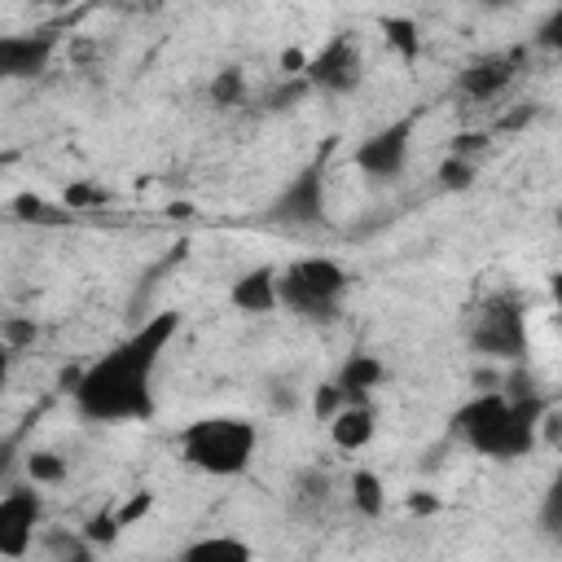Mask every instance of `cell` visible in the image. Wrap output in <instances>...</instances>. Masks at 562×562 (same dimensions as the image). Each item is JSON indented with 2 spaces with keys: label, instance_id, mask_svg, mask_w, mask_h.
<instances>
[{
  "label": "cell",
  "instance_id": "cell-29",
  "mask_svg": "<svg viewBox=\"0 0 562 562\" xmlns=\"http://www.w3.org/2000/svg\"><path fill=\"white\" fill-rule=\"evenodd\" d=\"M149 509H154V492H132L114 514H119V522H123V527H132V522H140Z\"/></svg>",
  "mask_w": 562,
  "mask_h": 562
},
{
  "label": "cell",
  "instance_id": "cell-31",
  "mask_svg": "<svg viewBox=\"0 0 562 562\" xmlns=\"http://www.w3.org/2000/svg\"><path fill=\"white\" fill-rule=\"evenodd\" d=\"M483 145H487V136H483V132H461V136L452 140V154H457V158H470V154H479Z\"/></svg>",
  "mask_w": 562,
  "mask_h": 562
},
{
  "label": "cell",
  "instance_id": "cell-4",
  "mask_svg": "<svg viewBox=\"0 0 562 562\" xmlns=\"http://www.w3.org/2000/svg\"><path fill=\"white\" fill-rule=\"evenodd\" d=\"M470 347L483 360H522V351H527V321H522L518 299H509V294L487 299L479 321H474V329H470Z\"/></svg>",
  "mask_w": 562,
  "mask_h": 562
},
{
  "label": "cell",
  "instance_id": "cell-36",
  "mask_svg": "<svg viewBox=\"0 0 562 562\" xmlns=\"http://www.w3.org/2000/svg\"><path fill=\"white\" fill-rule=\"evenodd\" d=\"M527 119H531V105H522V110H514V114L505 119V127H522Z\"/></svg>",
  "mask_w": 562,
  "mask_h": 562
},
{
  "label": "cell",
  "instance_id": "cell-25",
  "mask_svg": "<svg viewBox=\"0 0 562 562\" xmlns=\"http://www.w3.org/2000/svg\"><path fill=\"white\" fill-rule=\"evenodd\" d=\"M61 202L79 215V211H88V206H105V202H110V193H105V189H97V184H88V180H75V184H66Z\"/></svg>",
  "mask_w": 562,
  "mask_h": 562
},
{
  "label": "cell",
  "instance_id": "cell-7",
  "mask_svg": "<svg viewBox=\"0 0 562 562\" xmlns=\"http://www.w3.org/2000/svg\"><path fill=\"white\" fill-rule=\"evenodd\" d=\"M303 79L312 88H321V92H334V97L356 92L360 88V48L347 35H334L316 57H307Z\"/></svg>",
  "mask_w": 562,
  "mask_h": 562
},
{
  "label": "cell",
  "instance_id": "cell-18",
  "mask_svg": "<svg viewBox=\"0 0 562 562\" xmlns=\"http://www.w3.org/2000/svg\"><path fill=\"white\" fill-rule=\"evenodd\" d=\"M22 470H26V479H31L35 487H53V483L66 479V457H57L53 448H31V452L22 457Z\"/></svg>",
  "mask_w": 562,
  "mask_h": 562
},
{
  "label": "cell",
  "instance_id": "cell-33",
  "mask_svg": "<svg viewBox=\"0 0 562 562\" xmlns=\"http://www.w3.org/2000/svg\"><path fill=\"white\" fill-rule=\"evenodd\" d=\"M13 457H18V439H0V483H4V487H9L13 465H18Z\"/></svg>",
  "mask_w": 562,
  "mask_h": 562
},
{
  "label": "cell",
  "instance_id": "cell-8",
  "mask_svg": "<svg viewBox=\"0 0 562 562\" xmlns=\"http://www.w3.org/2000/svg\"><path fill=\"white\" fill-rule=\"evenodd\" d=\"M40 527V492L26 483H9L0 496V558H22Z\"/></svg>",
  "mask_w": 562,
  "mask_h": 562
},
{
  "label": "cell",
  "instance_id": "cell-37",
  "mask_svg": "<svg viewBox=\"0 0 562 562\" xmlns=\"http://www.w3.org/2000/svg\"><path fill=\"white\" fill-rule=\"evenodd\" d=\"M290 404H294V395H290L285 386H277V391H272V408H290Z\"/></svg>",
  "mask_w": 562,
  "mask_h": 562
},
{
  "label": "cell",
  "instance_id": "cell-23",
  "mask_svg": "<svg viewBox=\"0 0 562 562\" xmlns=\"http://www.w3.org/2000/svg\"><path fill=\"white\" fill-rule=\"evenodd\" d=\"M35 338H40V325H35L31 316H0V342H4L9 351L31 347Z\"/></svg>",
  "mask_w": 562,
  "mask_h": 562
},
{
  "label": "cell",
  "instance_id": "cell-11",
  "mask_svg": "<svg viewBox=\"0 0 562 562\" xmlns=\"http://www.w3.org/2000/svg\"><path fill=\"white\" fill-rule=\"evenodd\" d=\"M228 303H233L237 312H246V316H268V312H277V268H268V263L246 268V272L233 281Z\"/></svg>",
  "mask_w": 562,
  "mask_h": 562
},
{
  "label": "cell",
  "instance_id": "cell-34",
  "mask_svg": "<svg viewBox=\"0 0 562 562\" xmlns=\"http://www.w3.org/2000/svg\"><path fill=\"white\" fill-rule=\"evenodd\" d=\"M303 66H307L303 48H285V53H281V75H285V79H290V75H303Z\"/></svg>",
  "mask_w": 562,
  "mask_h": 562
},
{
  "label": "cell",
  "instance_id": "cell-38",
  "mask_svg": "<svg viewBox=\"0 0 562 562\" xmlns=\"http://www.w3.org/2000/svg\"><path fill=\"white\" fill-rule=\"evenodd\" d=\"M167 215H171V220H176V215H180V220H189V215H193V206H189V202H171V206H167Z\"/></svg>",
  "mask_w": 562,
  "mask_h": 562
},
{
  "label": "cell",
  "instance_id": "cell-14",
  "mask_svg": "<svg viewBox=\"0 0 562 562\" xmlns=\"http://www.w3.org/2000/svg\"><path fill=\"white\" fill-rule=\"evenodd\" d=\"M277 307H285V312H294V316H303V321H334V316H338V303L316 299L290 268L277 272Z\"/></svg>",
  "mask_w": 562,
  "mask_h": 562
},
{
  "label": "cell",
  "instance_id": "cell-22",
  "mask_svg": "<svg viewBox=\"0 0 562 562\" xmlns=\"http://www.w3.org/2000/svg\"><path fill=\"white\" fill-rule=\"evenodd\" d=\"M119 531H123V522H119V514H114V509H97V514L79 527V536H83L92 549H110V544L119 540Z\"/></svg>",
  "mask_w": 562,
  "mask_h": 562
},
{
  "label": "cell",
  "instance_id": "cell-35",
  "mask_svg": "<svg viewBox=\"0 0 562 562\" xmlns=\"http://www.w3.org/2000/svg\"><path fill=\"white\" fill-rule=\"evenodd\" d=\"M408 509H413V514H435V509H439V501H435V496H426V492H413V496H408Z\"/></svg>",
  "mask_w": 562,
  "mask_h": 562
},
{
  "label": "cell",
  "instance_id": "cell-6",
  "mask_svg": "<svg viewBox=\"0 0 562 562\" xmlns=\"http://www.w3.org/2000/svg\"><path fill=\"white\" fill-rule=\"evenodd\" d=\"M413 127H417V114H404V119L378 127L373 136H364V140L356 145V154H351L356 167H360L364 176H373V180H391V176H400L404 162H408Z\"/></svg>",
  "mask_w": 562,
  "mask_h": 562
},
{
  "label": "cell",
  "instance_id": "cell-3",
  "mask_svg": "<svg viewBox=\"0 0 562 562\" xmlns=\"http://www.w3.org/2000/svg\"><path fill=\"white\" fill-rule=\"evenodd\" d=\"M255 443H259V430L246 417H198L180 430V457L193 470L215 479L241 474L255 457Z\"/></svg>",
  "mask_w": 562,
  "mask_h": 562
},
{
  "label": "cell",
  "instance_id": "cell-28",
  "mask_svg": "<svg viewBox=\"0 0 562 562\" xmlns=\"http://www.w3.org/2000/svg\"><path fill=\"white\" fill-rule=\"evenodd\" d=\"M342 404H347V400H342V386H338V382H321V386H316V395H312V408H316V417H321V422H329Z\"/></svg>",
  "mask_w": 562,
  "mask_h": 562
},
{
  "label": "cell",
  "instance_id": "cell-9",
  "mask_svg": "<svg viewBox=\"0 0 562 562\" xmlns=\"http://www.w3.org/2000/svg\"><path fill=\"white\" fill-rule=\"evenodd\" d=\"M57 48L53 31H22L0 35V79H35Z\"/></svg>",
  "mask_w": 562,
  "mask_h": 562
},
{
  "label": "cell",
  "instance_id": "cell-30",
  "mask_svg": "<svg viewBox=\"0 0 562 562\" xmlns=\"http://www.w3.org/2000/svg\"><path fill=\"white\" fill-rule=\"evenodd\" d=\"M558 44H562V9H553L536 31V48H558Z\"/></svg>",
  "mask_w": 562,
  "mask_h": 562
},
{
  "label": "cell",
  "instance_id": "cell-16",
  "mask_svg": "<svg viewBox=\"0 0 562 562\" xmlns=\"http://www.w3.org/2000/svg\"><path fill=\"white\" fill-rule=\"evenodd\" d=\"M9 211H13L18 224H35V228H66V224H75V211L66 202L44 198V193H13Z\"/></svg>",
  "mask_w": 562,
  "mask_h": 562
},
{
  "label": "cell",
  "instance_id": "cell-21",
  "mask_svg": "<svg viewBox=\"0 0 562 562\" xmlns=\"http://www.w3.org/2000/svg\"><path fill=\"white\" fill-rule=\"evenodd\" d=\"M211 105H220V110H228V105H237L241 97H246V75L237 70V66H224V70H215L211 75Z\"/></svg>",
  "mask_w": 562,
  "mask_h": 562
},
{
  "label": "cell",
  "instance_id": "cell-19",
  "mask_svg": "<svg viewBox=\"0 0 562 562\" xmlns=\"http://www.w3.org/2000/svg\"><path fill=\"white\" fill-rule=\"evenodd\" d=\"M351 505L364 514V518H378L386 509V487L373 470H356L351 474Z\"/></svg>",
  "mask_w": 562,
  "mask_h": 562
},
{
  "label": "cell",
  "instance_id": "cell-17",
  "mask_svg": "<svg viewBox=\"0 0 562 562\" xmlns=\"http://www.w3.org/2000/svg\"><path fill=\"white\" fill-rule=\"evenodd\" d=\"M382 35H386V44H391L404 61H417V57H422V26H417L413 18H400V13L382 18Z\"/></svg>",
  "mask_w": 562,
  "mask_h": 562
},
{
  "label": "cell",
  "instance_id": "cell-27",
  "mask_svg": "<svg viewBox=\"0 0 562 562\" xmlns=\"http://www.w3.org/2000/svg\"><path fill=\"white\" fill-rule=\"evenodd\" d=\"M307 92H312V83H307L303 75H290V79L268 97V110H290V105H294L299 97H307Z\"/></svg>",
  "mask_w": 562,
  "mask_h": 562
},
{
  "label": "cell",
  "instance_id": "cell-13",
  "mask_svg": "<svg viewBox=\"0 0 562 562\" xmlns=\"http://www.w3.org/2000/svg\"><path fill=\"white\" fill-rule=\"evenodd\" d=\"M290 272H294V277H299L316 299H329V303H342V294H347V285H351L347 268H342V263H334V259H325V255L299 259V263H290Z\"/></svg>",
  "mask_w": 562,
  "mask_h": 562
},
{
  "label": "cell",
  "instance_id": "cell-39",
  "mask_svg": "<svg viewBox=\"0 0 562 562\" xmlns=\"http://www.w3.org/2000/svg\"><path fill=\"white\" fill-rule=\"evenodd\" d=\"M4 382H9V347L0 342V391H4Z\"/></svg>",
  "mask_w": 562,
  "mask_h": 562
},
{
  "label": "cell",
  "instance_id": "cell-26",
  "mask_svg": "<svg viewBox=\"0 0 562 562\" xmlns=\"http://www.w3.org/2000/svg\"><path fill=\"white\" fill-rule=\"evenodd\" d=\"M48 553H57V558H75V562H88V558H92V544H88L83 536H61V531H53V536H48Z\"/></svg>",
  "mask_w": 562,
  "mask_h": 562
},
{
  "label": "cell",
  "instance_id": "cell-5",
  "mask_svg": "<svg viewBox=\"0 0 562 562\" xmlns=\"http://www.w3.org/2000/svg\"><path fill=\"white\" fill-rule=\"evenodd\" d=\"M334 140H325V149L281 189V198L272 202V220L285 224V228H312L325 220V158H329Z\"/></svg>",
  "mask_w": 562,
  "mask_h": 562
},
{
  "label": "cell",
  "instance_id": "cell-32",
  "mask_svg": "<svg viewBox=\"0 0 562 562\" xmlns=\"http://www.w3.org/2000/svg\"><path fill=\"white\" fill-rule=\"evenodd\" d=\"M558 514H562V487L553 483V487H549V496H544V527H549V531H558V527H562V518H558Z\"/></svg>",
  "mask_w": 562,
  "mask_h": 562
},
{
  "label": "cell",
  "instance_id": "cell-20",
  "mask_svg": "<svg viewBox=\"0 0 562 562\" xmlns=\"http://www.w3.org/2000/svg\"><path fill=\"white\" fill-rule=\"evenodd\" d=\"M206 558H233V562H241V558H250V544L246 540H233V536H206V540H193L184 549V562H206Z\"/></svg>",
  "mask_w": 562,
  "mask_h": 562
},
{
  "label": "cell",
  "instance_id": "cell-10",
  "mask_svg": "<svg viewBox=\"0 0 562 562\" xmlns=\"http://www.w3.org/2000/svg\"><path fill=\"white\" fill-rule=\"evenodd\" d=\"M518 57L522 53H509V57H479V61H470L461 75H457V92L461 97H470V101H492V97H501L505 88H509V79L518 75Z\"/></svg>",
  "mask_w": 562,
  "mask_h": 562
},
{
  "label": "cell",
  "instance_id": "cell-1",
  "mask_svg": "<svg viewBox=\"0 0 562 562\" xmlns=\"http://www.w3.org/2000/svg\"><path fill=\"white\" fill-rule=\"evenodd\" d=\"M180 316L154 312L132 338H123L101 360L83 364L70 400L88 422H145L154 417V369L176 338Z\"/></svg>",
  "mask_w": 562,
  "mask_h": 562
},
{
  "label": "cell",
  "instance_id": "cell-2",
  "mask_svg": "<svg viewBox=\"0 0 562 562\" xmlns=\"http://www.w3.org/2000/svg\"><path fill=\"white\" fill-rule=\"evenodd\" d=\"M549 400L544 395H527V400H505L501 386L496 391H479L470 404H461L452 413V430L483 457L496 461H514L527 457L536 448V417Z\"/></svg>",
  "mask_w": 562,
  "mask_h": 562
},
{
  "label": "cell",
  "instance_id": "cell-40",
  "mask_svg": "<svg viewBox=\"0 0 562 562\" xmlns=\"http://www.w3.org/2000/svg\"><path fill=\"white\" fill-rule=\"evenodd\" d=\"M479 4H483V9H509L514 0H479Z\"/></svg>",
  "mask_w": 562,
  "mask_h": 562
},
{
  "label": "cell",
  "instance_id": "cell-41",
  "mask_svg": "<svg viewBox=\"0 0 562 562\" xmlns=\"http://www.w3.org/2000/svg\"><path fill=\"white\" fill-rule=\"evenodd\" d=\"M31 4H70V0H31Z\"/></svg>",
  "mask_w": 562,
  "mask_h": 562
},
{
  "label": "cell",
  "instance_id": "cell-24",
  "mask_svg": "<svg viewBox=\"0 0 562 562\" xmlns=\"http://www.w3.org/2000/svg\"><path fill=\"white\" fill-rule=\"evenodd\" d=\"M474 184V162L470 158H457V154H448L443 162H439V189H452V193H461V189H470Z\"/></svg>",
  "mask_w": 562,
  "mask_h": 562
},
{
  "label": "cell",
  "instance_id": "cell-15",
  "mask_svg": "<svg viewBox=\"0 0 562 562\" xmlns=\"http://www.w3.org/2000/svg\"><path fill=\"white\" fill-rule=\"evenodd\" d=\"M373 430H378V422H373V408H369V404H342V408L329 417V439H334V448H342V452L364 448V443L373 439Z\"/></svg>",
  "mask_w": 562,
  "mask_h": 562
},
{
  "label": "cell",
  "instance_id": "cell-12",
  "mask_svg": "<svg viewBox=\"0 0 562 562\" xmlns=\"http://www.w3.org/2000/svg\"><path fill=\"white\" fill-rule=\"evenodd\" d=\"M334 382L342 386V400L347 404H369V391L386 382V364L378 356H369V351H351L342 360V369H338Z\"/></svg>",
  "mask_w": 562,
  "mask_h": 562
}]
</instances>
